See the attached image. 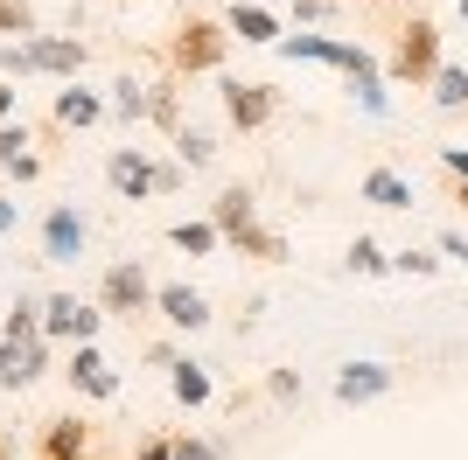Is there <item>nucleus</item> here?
<instances>
[{"label": "nucleus", "mask_w": 468, "mask_h": 460, "mask_svg": "<svg viewBox=\"0 0 468 460\" xmlns=\"http://www.w3.org/2000/svg\"><path fill=\"white\" fill-rule=\"evenodd\" d=\"M161 307H168V321H182V328L203 321V293H189V287H161Z\"/></svg>", "instance_id": "nucleus-12"}, {"label": "nucleus", "mask_w": 468, "mask_h": 460, "mask_svg": "<svg viewBox=\"0 0 468 460\" xmlns=\"http://www.w3.org/2000/svg\"><path fill=\"white\" fill-rule=\"evenodd\" d=\"M364 195H371V203H385V210H399V203H406V182H399V174H385V168H378L371 182H364Z\"/></svg>", "instance_id": "nucleus-14"}, {"label": "nucleus", "mask_w": 468, "mask_h": 460, "mask_svg": "<svg viewBox=\"0 0 468 460\" xmlns=\"http://www.w3.org/2000/svg\"><path fill=\"white\" fill-rule=\"evenodd\" d=\"M42 245H49V258H78V251H84V216L78 210H49Z\"/></svg>", "instance_id": "nucleus-3"}, {"label": "nucleus", "mask_w": 468, "mask_h": 460, "mask_svg": "<svg viewBox=\"0 0 468 460\" xmlns=\"http://www.w3.org/2000/svg\"><path fill=\"white\" fill-rule=\"evenodd\" d=\"M238 36H245V42H266V36H273V15H266V7H238Z\"/></svg>", "instance_id": "nucleus-15"}, {"label": "nucleus", "mask_w": 468, "mask_h": 460, "mask_svg": "<svg viewBox=\"0 0 468 460\" xmlns=\"http://www.w3.org/2000/svg\"><path fill=\"white\" fill-rule=\"evenodd\" d=\"M112 182H119V189H126V195H140V189H154L161 174L147 168V161H140V153H112Z\"/></svg>", "instance_id": "nucleus-10"}, {"label": "nucleus", "mask_w": 468, "mask_h": 460, "mask_svg": "<svg viewBox=\"0 0 468 460\" xmlns=\"http://www.w3.org/2000/svg\"><path fill=\"white\" fill-rule=\"evenodd\" d=\"M105 300H112V307H140V300H147L140 266H112V272H105Z\"/></svg>", "instance_id": "nucleus-7"}, {"label": "nucleus", "mask_w": 468, "mask_h": 460, "mask_svg": "<svg viewBox=\"0 0 468 460\" xmlns=\"http://www.w3.org/2000/svg\"><path fill=\"white\" fill-rule=\"evenodd\" d=\"M176 391H182V398L196 404V398H210V377H203L196 363H182V370H176Z\"/></svg>", "instance_id": "nucleus-17"}, {"label": "nucleus", "mask_w": 468, "mask_h": 460, "mask_svg": "<svg viewBox=\"0 0 468 460\" xmlns=\"http://www.w3.org/2000/svg\"><path fill=\"white\" fill-rule=\"evenodd\" d=\"M70 377H78L84 391H91V398H105V391H112V370H105V356H98V349H78V363H70Z\"/></svg>", "instance_id": "nucleus-11"}, {"label": "nucleus", "mask_w": 468, "mask_h": 460, "mask_svg": "<svg viewBox=\"0 0 468 460\" xmlns=\"http://www.w3.org/2000/svg\"><path fill=\"white\" fill-rule=\"evenodd\" d=\"M217 49H224V36H217L210 21H189L176 42V63H189V70H203V63H217Z\"/></svg>", "instance_id": "nucleus-4"}, {"label": "nucleus", "mask_w": 468, "mask_h": 460, "mask_svg": "<svg viewBox=\"0 0 468 460\" xmlns=\"http://www.w3.org/2000/svg\"><path fill=\"white\" fill-rule=\"evenodd\" d=\"M0 161H7L15 174H36V161H28V140H21V133H0Z\"/></svg>", "instance_id": "nucleus-16"}, {"label": "nucleus", "mask_w": 468, "mask_h": 460, "mask_svg": "<svg viewBox=\"0 0 468 460\" xmlns=\"http://www.w3.org/2000/svg\"><path fill=\"white\" fill-rule=\"evenodd\" d=\"M448 161H454V174H468V153H448Z\"/></svg>", "instance_id": "nucleus-23"}, {"label": "nucleus", "mask_w": 468, "mask_h": 460, "mask_svg": "<svg viewBox=\"0 0 468 460\" xmlns=\"http://www.w3.org/2000/svg\"><path fill=\"white\" fill-rule=\"evenodd\" d=\"M399 70H406V77L433 70V28H427V21H412V28H406V42H399Z\"/></svg>", "instance_id": "nucleus-6"}, {"label": "nucleus", "mask_w": 468, "mask_h": 460, "mask_svg": "<svg viewBox=\"0 0 468 460\" xmlns=\"http://www.w3.org/2000/svg\"><path fill=\"white\" fill-rule=\"evenodd\" d=\"M78 454H84L78 419H57V433H49V460H78Z\"/></svg>", "instance_id": "nucleus-13"}, {"label": "nucleus", "mask_w": 468, "mask_h": 460, "mask_svg": "<svg viewBox=\"0 0 468 460\" xmlns=\"http://www.w3.org/2000/svg\"><path fill=\"white\" fill-rule=\"evenodd\" d=\"M441 98H448V105H454V98H468V77L462 70H441Z\"/></svg>", "instance_id": "nucleus-20"}, {"label": "nucleus", "mask_w": 468, "mask_h": 460, "mask_svg": "<svg viewBox=\"0 0 468 460\" xmlns=\"http://www.w3.org/2000/svg\"><path fill=\"white\" fill-rule=\"evenodd\" d=\"M385 383H391L385 363H356V370H343V383H335V391H343V398H378Z\"/></svg>", "instance_id": "nucleus-8"}, {"label": "nucleus", "mask_w": 468, "mask_h": 460, "mask_svg": "<svg viewBox=\"0 0 468 460\" xmlns=\"http://www.w3.org/2000/svg\"><path fill=\"white\" fill-rule=\"evenodd\" d=\"M49 328H57V335H78V342H84V335L98 328V314H91V307H78V300H49Z\"/></svg>", "instance_id": "nucleus-9"}, {"label": "nucleus", "mask_w": 468, "mask_h": 460, "mask_svg": "<svg viewBox=\"0 0 468 460\" xmlns=\"http://www.w3.org/2000/svg\"><path fill=\"white\" fill-rule=\"evenodd\" d=\"M0 28H28V7H15V0H0Z\"/></svg>", "instance_id": "nucleus-21"}, {"label": "nucleus", "mask_w": 468, "mask_h": 460, "mask_svg": "<svg viewBox=\"0 0 468 460\" xmlns=\"http://www.w3.org/2000/svg\"><path fill=\"white\" fill-rule=\"evenodd\" d=\"M7 63L15 70H70V63H84V49L78 42H21Z\"/></svg>", "instance_id": "nucleus-1"}, {"label": "nucleus", "mask_w": 468, "mask_h": 460, "mask_svg": "<svg viewBox=\"0 0 468 460\" xmlns=\"http://www.w3.org/2000/svg\"><path fill=\"white\" fill-rule=\"evenodd\" d=\"M63 119H70V126H91V119H98V98L70 91V98H63Z\"/></svg>", "instance_id": "nucleus-18"}, {"label": "nucleus", "mask_w": 468, "mask_h": 460, "mask_svg": "<svg viewBox=\"0 0 468 460\" xmlns=\"http://www.w3.org/2000/svg\"><path fill=\"white\" fill-rule=\"evenodd\" d=\"M168 237H176L182 251H210V224H176Z\"/></svg>", "instance_id": "nucleus-19"}, {"label": "nucleus", "mask_w": 468, "mask_h": 460, "mask_svg": "<svg viewBox=\"0 0 468 460\" xmlns=\"http://www.w3.org/2000/svg\"><path fill=\"white\" fill-rule=\"evenodd\" d=\"M7 216H15V203H0V224H7Z\"/></svg>", "instance_id": "nucleus-26"}, {"label": "nucleus", "mask_w": 468, "mask_h": 460, "mask_svg": "<svg viewBox=\"0 0 468 460\" xmlns=\"http://www.w3.org/2000/svg\"><path fill=\"white\" fill-rule=\"evenodd\" d=\"M7 105H15V91H7V84H0V112H7Z\"/></svg>", "instance_id": "nucleus-25"}, {"label": "nucleus", "mask_w": 468, "mask_h": 460, "mask_svg": "<svg viewBox=\"0 0 468 460\" xmlns=\"http://www.w3.org/2000/svg\"><path fill=\"white\" fill-rule=\"evenodd\" d=\"M217 224L231 230V237H245V245H259V251H280L273 237H266V230L252 224V203H245V189H231L224 203H217Z\"/></svg>", "instance_id": "nucleus-2"}, {"label": "nucleus", "mask_w": 468, "mask_h": 460, "mask_svg": "<svg viewBox=\"0 0 468 460\" xmlns=\"http://www.w3.org/2000/svg\"><path fill=\"white\" fill-rule=\"evenodd\" d=\"M224 105H231V119H238V126H259V119L273 112L266 84H231V91H224Z\"/></svg>", "instance_id": "nucleus-5"}, {"label": "nucleus", "mask_w": 468, "mask_h": 460, "mask_svg": "<svg viewBox=\"0 0 468 460\" xmlns=\"http://www.w3.org/2000/svg\"><path fill=\"white\" fill-rule=\"evenodd\" d=\"M140 460H168V446H147V454H140Z\"/></svg>", "instance_id": "nucleus-24"}, {"label": "nucleus", "mask_w": 468, "mask_h": 460, "mask_svg": "<svg viewBox=\"0 0 468 460\" xmlns=\"http://www.w3.org/2000/svg\"><path fill=\"white\" fill-rule=\"evenodd\" d=\"M176 460H217V454H210L203 440H182V446H176Z\"/></svg>", "instance_id": "nucleus-22"}]
</instances>
